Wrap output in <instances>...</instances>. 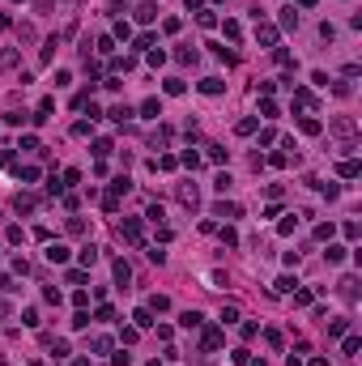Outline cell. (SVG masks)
Listing matches in <instances>:
<instances>
[{
	"label": "cell",
	"instance_id": "obj_11",
	"mask_svg": "<svg viewBox=\"0 0 362 366\" xmlns=\"http://www.w3.org/2000/svg\"><path fill=\"white\" fill-rule=\"evenodd\" d=\"M132 319H137V328H154V311H149V307H141Z\"/></svg>",
	"mask_w": 362,
	"mask_h": 366
},
{
	"label": "cell",
	"instance_id": "obj_32",
	"mask_svg": "<svg viewBox=\"0 0 362 366\" xmlns=\"http://www.w3.org/2000/svg\"><path fill=\"white\" fill-rule=\"evenodd\" d=\"M4 315H9V303H0V319H4Z\"/></svg>",
	"mask_w": 362,
	"mask_h": 366
},
{
	"label": "cell",
	"instance_id": "obj_20",
	"mask_svg": "<svg viewBox=\"0 0 362 366\" xmlns=\"http://www.w3.org/2000/svg\"><path fill=\"white\" fill-rule=\"evenodd\" d=\"M324 256H328V264H341V260H345V247H337V243H332Z\"/></svg>",
	"mask_w": 362,
	"mask_h": 366
},
{
	"label": "cell",
	"instance_id": "obj_25",
	"mask_svg": "<svg viewBox=\"0 0 362 366\" xmlns=\"http://www.w3.org/2000/svg\"><path fill=\"white\" fill-rule=\"evenodd\" d=\"M21 324L34 328V324H39V311H34V307H26V311H21Z\"/></svg>",
	"mask_w": 362,
	"mask_h": 366
},
{
	"label": "cell",
	"instance_id": "obj_18",
	"mask_svg": "<svg viewBox=\"0 0 362 366\" xmlns=\"http://www.w3.org/2000/svg\"><path fill=\"white\" fill-rule=\"evenodd\" d=\"M81 264H85V268H90V264H98V247H90V243H85V247H81Z\"/></svg>",
	"mask_w": 362,
	"mask_h": 366
},
{
	"label": "cell",
	"instance_id": "obj_31",
	"mask_svg": "<svg viewBox=\"0 0 362 366\" xmlns=\"http://www.w3.org/2000/svg\"><path fill=\"white\" fill-rule=\"evenodd\" d=\"M307 366H328V362H324V358H311V362Z\"/></svg>",
	"mask_w": 362,
	"mask_h": 366
},
{
	"label": "cell",
	"instance_id": "obj_14",
	"mask_svg": "<svg viewBox=\"0 0 362 366\" xmlns=\"http://www.w3.org/2000/svg\"><path fill=\"white\" fill-rule=\"evenodd\" d=\"M90 349H94V354H111V336H94Z\"/></svg>",
	"mask_w": 362,
	"mask_h": 366
},
{
	"label": "cell",
	"instance_id": "obj_16",
	"mask_svg": "<svg viewBox=\"0 0 362 366\" xmlns=\"http://www.w3.org/2000/svg\"><path fill=\"white\" fill-rule=\"evenodd\" d=\"M298 26V13L294 9H281V30H294Z\"/></svg>",
	"mask_w": 362,
	"mask_h": 366
},
{
	"label": "cell",
	"instance_id": "obj_7",
	"mask_svg": "<svg viewBox=\"0 0 362 366\" xmlns=\"http://www.w3.org/2000/svg\"><path fill=\"white\" fill-rule=\"evenodd\" d=\"M137 21H141V26L158 21V4H137Z\"/></svg>",
	"mask_w": 362,
	"mask_h": 366
},
{
	"label": "cell",
	"instance_id": "obj_13",
	"mask_svg": "<svg viewBox=\"0 0 362 366\" xmlns=\"http://www.w3.org/2000/svg\"><path fill=\"white\" fill-rule=\"evenodd\" d=\"M201 94H222V81H217V77H205V81H201Z\"/></svg>",
	"mask_w": 362,
	"mask_h": 366
},
{
	"label": "cell",
	"instance_id": "obj_23",
	"mask_svg": "<svg viewBox=\"0 0 362 366\" xmlns=\"http://www.w3.org/2000/svg\"><path fill=\"white\" fill-rule=\"evenodd\" d=\"M345 328H350V319H332V324H328V336H341Z\"/></svg>",
	"mask_w": 362,
	"mask_h": 366
},
{
	"label": "cell",
	"instance_id": "obj_30",
	"mask_svg": "<svg viewBox=\"0 0 362 366\" xmlns=\"http://www.w3.org/2000/svg\"><path fill=\"white\" fill-rule=\"evenodd\" d=\"M0 290H13V281H9V277H4V272H0Z\"/></svg>",
	"mask_w": 362,
	"mask_h": 366
},
{
	"label": "cell",
	"instance_id": "obj_5",
	"mask_svg": "<svg viewBox=\"0 0 362 366\" xmlns=\"http://www.w3.org/2000/svg\"><path fill=\"white\" fill-rule=\"evenodd\" d=\"M119 234H124L128 243H141V221H137V217H124V226H119Z\"/></svg>",
	"mask_w": 362,
	"mask_h": 366
},
{
	"label": "cell",
	"instance_id": "obj_26",
	"mask_svg": "<svg viewBox=\"0 0 362 366\" xmlns=\"http://www.w3.org/2000/svg\"><path fill=\"white\" fill-rule=\"evenodd\" d=\"M294 285H298L294 277H277V290H281V294H290V290H294Z\"/></svg>",
	"mask_w": 362,
	"mask_h": 366
},
{
	"label": "cell",
	"instance_id": "obj_6",
	"mask_svg": "<svg viewBox=\"0 0 362 366\" xmlns=\"http://www.w3.org/2000/svg\"><path fill=\"white\" fill-rule=\"evenodd\" d=\"M217 345H222V332H217V328H205V336H201V349H209V354H213Z\"/></svg>",
	"mask_w": 362,
	"mask_h": 366
},
{
	"label": "cell",
	"instance_id": "obj_27",
	"mask_svg": "<svg viewBox=\"0 0 362 366\" xmlns=\"http://www.w3.org/2000/svg\"><path fill=\"white\" fill-rule=\"evenodd\" d=\"M17 64V52H0V68H13Z\"/></svg>",
	"mask_w": 362,
	"mask_h": 366
},
{
	"label": "cell",
	"instance_id": "obj_4",
	"mask_svg": "<svg viewBox=\"0 0 362 366\" xmlns=\"http://www.w3.org/2000/svg\"><path fill=\"white\" fill-rule=\"evenodd\" d=\"M337 294H341V298H345V303H354V298H358V277H341Z\"/></svg>",
	"mask_w": 362,
	"mask_h": 366
},
{
	"label": "cell",
	"instance_id": "obj_9",
	"mask_svg": "<svg viewBox=\"0 0 362 366\" xmlns=\"http://www.w3.org/2000/svg\"><path fill=\"white\" fill-rule=\"evenodd\" d=\"M141 115H145V119H158V115H162V103H158V98H145Z\"/></svg>",
	"mask_w": 362,
	"mask_h": 366
},
{
	"label": "cell",
	"instance_id": "obj_21",
	"mask_svg": "<svg viewBox=\"0 0 362 366\" xmlns=\"http://www.w3.org/2000/svg\"><path fill=\"white\" fill-rule=\"evenodd\" d=\"M256 39H260V43H277V30H273V26H260V30H256Z\"/></svg>",
	"mask_w": 362,
	"mask_h": 366
},
{
	"label": "cell",
	"instance_id": "obj_2",
	"mask_svg": "<svg viewBox=\"0 0 362 366\" xmlns=\"http://www.w3.org/2000/svg\"><path fill=\"white\" fill-rule=\"evenodd\" d=\"M179 205H183V209H196V205H201V192H196V183H179Z\"/></svg>",
	"mask_w": 362,
	"mask_h": 366
},
{
	"label": "cell",
	"instance_id": "obj_12",
	"mask_svg": "<svg viewBox=\"0 0 362 366\" xmlns=\"http://www.w3.org/2000/svg\"><path fill=\"white\" fill-rule=\"evenodd\" d=\"M115 281H119V285H128V281H132V268H128L124 260H115Z\"/></svg>",
	"mask_w": 362,
	"mask_h": 366
},
{
	"label": "cell",
	"instance_id": "obj_33",
	"mask_svg": "<svg viewBox=\"0 0 362 366\" xmlns=\"http://www.w3.org/2000/svg\"><path fill=\"white\" fill-rule=\"evenodd\" d=\"M298 4H303V9H311V4H315V0H298Z\"/></svg>",
	"mask_w": 362,
	"mask_h": 366
},
{
	"label": "cell",
	"instance_id": "obj_1",
	"mask_svg": "<svg viewBox=\"0 0 362 366\" xmlns=\"http://www.w3.org/2000/svg\"><path fill=\"white\" fill-rule=\"evenodd\" d=\"M332 132H337V136H345V149H354V136H358V124H354L350 115H337V119H332Z\"/></svg>",
	"mask_w": 362,
	"mask_h": 366
},
{
	"label": "cell",
	"instance_id": "obj_29",
	"mask_svg": "<svg viewBox=\"0 0 362 366\" xmlns=\"http://www.w3.org/2000/svg\"><path fill=\"white\" fill-rule=\"evenodd\" d=\"M52 4H55V0H34V9H39V13H47Z\"/></svg>",
	"mask_w": 362,
	"mask_h": 366
},
{
	"label": "cell",
	"instance_id": "obj_24",
	"mask_svg": "<svg viewBox=\"0 0 362 366\" xmlns=\"http://www.w3.org/2000/svg\"><path fill=\"white\" fill-rule=\"evenodd\" d=\"M128 115H132V106H111V119H119V124H124Z\"/></svg>",
	"mask_w": 362,
	"mask_h": 366
},
{
	"label": "cell",
	"instance_id": "obj_10",
	"mask_svg": "<svg viewBox=\"0 0 362 366\" xmlns=\"http://www.w3.org/2000/svg\"><path fill=\"white\" fill-rule=\"evenodd\" d=\"M337 170H341V175H345V179H358V175H362V166H358V162H354V157H350V162H341Z\"/></svg>",
	"mask_w": 362,
	"mask_h": 366
},
{
	"label": "cell",
	"instance_id": "obj_17",
	"mask_svg": "<svg viewBox=\"0 0 362 366\" xmlns=\"http://www.w3.org/2000/svg\"><path fill=\"white\" fill-rule=\"evenodd\" d=\"M55 47H60V39H47V47H43V52H39V60H43V64H52Z\"/></svg>",
	"mask_w": 362,
	"mask_h": 366
},
{
	"label": "cell",
	"instance_id": "obj_22",
	"mask_svg": "<svg viewBox=\"0 0 362 366\" xmlns=\"http://www.w3.org/2000/svg\"><path fill=\"white\" fill-rule=\"evenodd\" d=\"M217 217H239V205H226L222 200V205H217Z\"/></svg>",
	"mask_w": 362,
	"mask_h": 366
},
{
	"label": "cell",
	"instance_id": "obj_8",
	"mask_svg": "<svg viewBox=\"0 0 362 366\" xmlns=\"http://www.w3.org/2000/svg\"><path fill=\"white\" fill-rule=\"evenodd\" d=\"M47 260L52 264H68V247H64V243H52V247H47Z\"/></svg>",
	"mask_w": 362,
	"mask_h": 366
},
{
	"label": "cell",
	"instance_id": "obj_15",
	"mask_svg": "<svg viewBox=\"0 0 362 366\" xmlns=\"http://www.w3.org/2000/svg\"><path fill=\"white\" fill-rule=\"evenodd\" d=\"M128 188H132V179H128V175H119V179H115V183H111V196H124V192H128Z\"/></svg>",
	"mask_w": 362,
	"mask_h": 366
},
{
	"label": "cell",
	"instance_id": "obj_19",
	"mask_svg": "<svg viewBox=\"0 0 362 366\" xmlns=\"http://www.w3.org/2000/svg\"><path fill=\"white\" fill-rule=\"evenodd\" d=\"M179 324H183V328H196V324H201V311H183Z\"/></svg>",
	"mask_w": 362,
	"mask_h": 366
},
{
	"label": "cell",
	"instance_id": "obj_34",
	"mask_svg": "<svg viewBox=\"0 0 362 366\" xmlns=\"http://www.w3.org/2000/svg\"><path fill=\"white\" fill-rule=\"evenodd\" d=\"M73 366H90V362H73Z\"/></svg>",
	"mask_w": 362,
	"mask_h": 366
},
{
	"label": "cell",
	"instance_id": "obj_28",
	"mask_svg": "<svg viewBox=\"0 0 362 366\" xmlns=\"http://www.w3.org/2000/svg\"><path fill=\"white\" fill-rule=\"evenodd\" d=\"M298 128H303V132H307V136H315V132H319V119H303V124H298Z\"/></svg>",
	"mask_w": 362,
	"mask_h": 366
},
{
	"label": "cell",
	"instance_id": "obj_3",
	"mask_svg": "<svg viewBox=\"0 0 362 366\" xmlns=\"http://www.w3.org/2000/svg\"><path fill=\"white\" fill-rule=\"evenodd\" d=\"M13 209L17 213H34L39 209V196H34V192H17V196H13Z\"/></svg>",
	"mask_w": 362,
	"mask_h": 366
}]
</instances>
